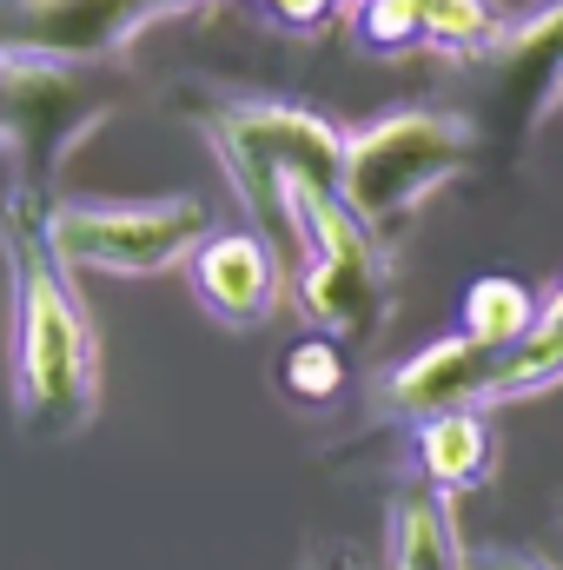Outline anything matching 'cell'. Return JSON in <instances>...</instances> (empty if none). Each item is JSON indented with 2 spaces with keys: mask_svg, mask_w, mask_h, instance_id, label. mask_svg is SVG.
I'll use <instances>...</instances> for the list:
<instances>
[{
  "mask_svg": "<svg viewBox=\"0 0 563 570\" xmlns=\"http://www.w3.org/2000/svg\"><path fill=\"white\" fill-rule=\"evenodd\" d=\"M292 206L305 219V266L298 298L318 332L338 345H372L392 318V253L385 239L338 199V186L292 179Z\"/></svg>",
  "mask_w": 563,
  "mask_h": 570,
  "instance_id": "cell-4",
  "label": "cell"
},
{
  "mask_svg": "<svg viewBox=\"0 0 563 570\" xmlns=\"http://www.w3.org/2000/svg\"><path fill=\"white\" fill-rule=\"evenodd\" d=\"M491 358L497 352H484L471 338H437L385 379V405L412 425L437 419V412H457V405H491Z\"/></svg>",
  "mask_w": 563,
  "mask_h": 570,
  "instance_id": "cell-8",
  "label": "cell"
},
{
  "mask_svg": "<svg viewBox=\"0 0 563 570\" xmlns=\"http://www.w3.org/2000/svg\"><path fill=\"white\" fill-rule=\"evenodd\" d=\"M477 570H551L544 558H531V551H484Z\"/></svg>",
  "mask_w": 563,
  "mask_h": 570,
  "instance_id": "cell-15",
  "label": "cell"
},
{
  "mask_svg": "<svg viewBox=\"0 0 563 570\" xmlns=\"http://www.w3.org/2000/svg\"><path fill=\"white\" fill-rule=\"evenodd\" d=\"M557 107H563V87H557Z\"/></svg>",
  "mask_w": 563,
  "mask_h": 570,
  "instance_id": "cell-19",
  "label": "cell"
},
{
  "mask_svg": "<svg viewBox=\"0 0 563 570\" xmlns=\"http://www.w3.org/2000/svg\"><path fill=\"white\" fill-rule=\"evenodd\" d=\"M266 20H279L285 33H318L332 13H338V0H253Z\"/></svg>",
  "mask_w": 563,
  "mask_h": 570,
  "instance_id": "cell-14",
  "label": "cell"
},
{
  "mask_svg": "<svg viewBox=\"0 0 563 570\" xmlns=\"http://www.w3.org/2000/svg\"><path fill=\"white\" fill-rule=\"evenodd\" d=\"M471 120L437 114V107H405L385 114L372 127H358L345 140V166H338V199L392 246V233L418 213L437 186H451L471 159Z\"/></svg>",
  "mask_w": 563,
  "mask_h": 570,
  "instance_id": "cell-3",
  "label": "cell"
},
{
  "mask_svg": "<svg viewBox=\"0 0 563 570\" xmlns=\"http://www.w3.org/2000/svg\"><path fill=\"white\" fill-rule=\"evenodd\" d=\"M491 7H497V0H491Z\"/></svg>",
  "mask_w": 563,
  "mask_h": 570,
  "instance_id": "cell-21",
  "label": "cell"
},
{
  "mask_svg": "<svg viewBox=\"0 0 563 570\" xmlns=\"http://www.w3.org/2000/svg\"><path fill=\"white\" fill-rule=\"evenodd\" d=\"M537 325H551V332H563V285L551 292V298H544V305H537Z\"/></svg>",
  "mask_w": 563,
  "mask_h": 570,
  "instance_id": "cell-16",
  "label": "cell"
},
{
  "mask_svg": "<svg viewBox=\"0 0 563 570\" xmlns=\"http://www.w3.org/2000/svg\"><path fill=\"white\" fill-rule=\"evenodd\" d=\"M186 266H192L199 305H206L219 325H233V332L266 325L285 298V259L253 233V226H226V233L213 226L206 246H199Z\"/></svg>",
  "mask_w": 563,
  "mask_h": 570,
  "instance_id": "cell-7",
  "label": "cell"
},
{
  "mask_svg": "<svg viewBox=\"0 0 563 570\" xmlns=\"http://www.w3.org/2000/svg\"><path fill=\"white\" fill-rule=\"evenodd\" d=\"M0 253L13 279V419L33 444H67L100 412V332L73 266L47 246V199H0Z\"/></svg>",
  "mask_w": 563,
  "mask_h": 570,
  "instance_id": "cell-1",
  "label": "cell"
},
{
  "mask_svg": "<svg viewBox=\"0 0 563 570\" xmlns=\"http://www.w3.org/2000/svg\"><path fill=\"white\" fill-rule=\"evenodd\" d=\"M412 451H418V471L437 491H477L497 464V431L484 425V405H457V412L418 419Z\"/></svg>",
  "mask_w": 563,
  "mask_h": 570,
  "instance_id": "cell-9",
  "label": "cell"
},
{
  "mask_svg": "<svg viewBox=\"0 0 563 570\" xmlns=\"http://www.w3.org/2000/svg\"><path fill=\"white\" fill-rule=\"evenodd\" d=\"M325 570H352V551H332V564Z\"/></svg>",
  "mask_w": 563,
  "mask_h": 570,
  "instance_id": "cell-17",
  "label": "cell"
},
{
  "mask_svg": "<svg viewBox=\"0 0 563 570\" xmlns=\"http://www.w3.org/2000/svg\"><path fill=\"white\" fill-rule=\"evenodd\" d=\"M192 0H7L0 7V40L47 53V60H107L127 40H140L152 20L179 13Z\"/></svg>",
  "mask_w": 563,
  "mask_h": 570,
  "instance_id": "cell-6",
  "label": "cell"
},
{
  "mask_svg": "<svg viewBox=\"0 0 563 570\" xmlns=\"http://www.w3.org/2000/svg\"><path fill=\"white\" fill-rule=\"evenodd\" d=\"M392 570H464L444 498H398L392 504Z\"/></svg>",
  "mask_w": 563,
  "mask_h": 570,
  "instance_id": "cell-10",
  "label": "cell"
},
{
  "mask_svg": "<svg viewBox=\"0 0 563 570\" xmlns=\"http://www.w3.org/2000/svg\"><path fill=\"white\" fill-rule=\"evenodd\" d=\"M352 20H358V40L378 47V53L424 47V0H365Z\"/></svg>",
  "mask_w": 563,
  "mask_h": 570,
  "instance_id": "cell-13",
  "label": "cell"
},
{
  "mask_svg": "<svg viewBox=\"0 0 563 570\" xmlns=\"http://www.w3.org/2000/svg\"><path fill=\"white\" fill-rule=\"evenodd\" d=\"M338 7H345V13H358V7H365V0H338Z\"/></svg>",
  "mask_w": 563,
  "mask_h": 570,
  "instance_id": "cell-18",
  "label": "cell"
},
{
  "mask_svg": "<svg viewBox=\"0 0 563 570\" xmlns=\"http://www.w3.org/2000/svg\"><path fill=\"white\" fill-rule=\"evenodd\" d=\"M0 7H7V0H0Z\"/></svg>",
  "mask_w": 563,
  "mask_h": 570,
  "instance_id": "cell-20",
  "label": "cell"
},
{
  "mask_svg": "<svg viewBox=\"0 0 563 570\" xmlns=\"http://www.w3.org/2000/svg\"><path fill=\"white\" fill-rule=\"evenodd\" d=\"M285 392L298 399V405H332L338 392H345V379H352V365H345V345L332 338V332H312V338H298L292 352H285Z\"/></svg>",
  "mask_w": 563,
  "mask_h": 570,
  "instance_id": "cell-12",
  "label": "cell"
},
{
  "mask_svg": "<svg viewBox=\"0 0 563 570\" xmlns=\"http://www.w3.org/2000/svg\"><path fill=\"white\" fill-rule=\"evenodd\" d=\"M206 146L233 186V199L246 206V226L285 259V273L305 266V219L292 206V179H318L338 186L345 166V134L312 114V107H285V100H233L219 114L199 120Z\"/></svg>",
  "mask_w": 563,
  "mask_h": 570,
  "instance_id": "cell-2",
  "label": "cell"
},
{
  "mask_svg": "<svg viewBox=\"0 0 563 570\" xmlns=\"http://www.w3.org/2000/svg\"><path fill=\"white\" fill-rule=\"evenodd\" d=\"M213 233V206L199 199H67L47 206V246L73 273H113V279H152L186 266Z\"/></svg>",
  "mask_w": 563,
  "mask_h": 570,
  "instance_id": "cell-5",
  "label": "cell"
},
{
  "mask_svg": "<svg viewBox=\"0 0 563 570\" xmlns=\"http://www.w3.org/2000/svg\"><path fill=\"white\" fill-rule=\"evenodd\" d=\"M531 325H537V298H531V285L491 273V279H477L471 292H464V338H471V345H484V352H511Z\"/></svg>",
  "mask_w": 563,
  "mask_h": 570,
  "instance_id": "cell-11",
  "label": "cell"
}]
</instances>
